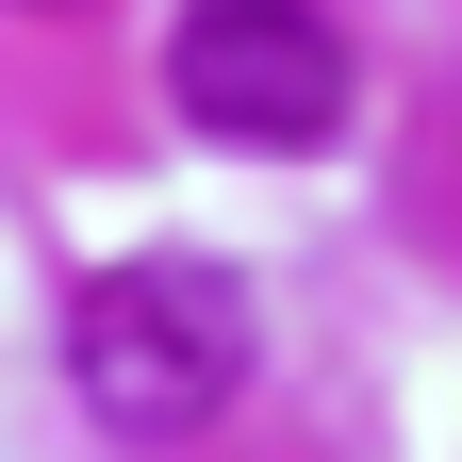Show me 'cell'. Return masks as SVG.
Instances as JSON below:
<instances>
[{
    "mask_svg": "<svg viewBox=\"0 0 462 462\" xmlns=\"http://www.w3.org/2000/svg\"><path fill=\"white\" fill-rule=\"evenodd\" d=\"M67 380H83V413H99L116 446L215 430L231 380H248V298H231V264H182V248L99 264L83 298H67Z\"/></svg>",
    "mask_w": 462,
    "mask_h": 462,
    "instance_id": "1",
    "label": "cell"
},
{
    "mask_svg": "<svg viewBox=\"0 0 462 462\" xmlns=\"http://www.w3.org/2000/svg\"><path fill=\"white\" fill-rule=\"evenodd\" d=\"M165 83H182V116L215 149H314L346 116V33L314 0H182Z\"/></svg>",
    "mask_w": 462,
    "mask_h": 462,
    "instance_id": "2",
    "label": "cell"
}]
</instances>
